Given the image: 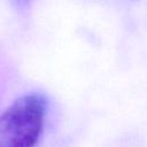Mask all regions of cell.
Segmentation results:
<instances>
[{
    "label": "cell",
    "mask_w": 147,
    "mask_h": 147,
    "mask_svg": "<svg viewBox=\"0 0 147 147\" xmlns=\"http://www.w3.org/2000/svg\"><path fill=\"white\" fill-rule=\"evenodd\" d=\"M47 100L40 93L17 98L0 115V147H36L45 126Z\"/></svg>",
    "instance_id": "cell-1"
},
{
    "label": "cell",
    "mask_w": 147,
    "mask_h": 147,
    "mask_svg": "<svg viewBox=\"0 0 147 147\" xmlns=\"http://www.w3.org/2000/svg\"><path fill=\"white\" fill-rule=\"evenodd\" d=\"M16 2H18V3H21V5H26V3H29V2H31L32 0H15Z\"/></svg>",
    "instance_id": "cell-2"
}]
</instances>
